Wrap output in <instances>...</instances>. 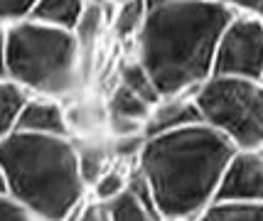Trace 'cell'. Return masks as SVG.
<instances>
[{"label": "cell", "instance_id": "6da1fadb", "mask_svg": "<svg viewBox=\"0 0 263 221\" xmlns=\"http://www.w3.org/2000/svg\"><path fill=\"white\" fill-rule=\"evenodd\" d=\"M236 12L219 0L153 8L136 39V57L153 74L162 98L190 96L214 76L217 49Z\"/></svg>", "mask_w": 263, "mask_h": 221}, {"label": "cell", "instance_id": "7a4b0ae2", "mask_svg": "<svg viewBox=\"0 0 263 221\" xmlns=\"http://www.w3.org/2000/svg\"><path fill=\"white\" fill-rule=\"evenodd\" d=\"M234 143L206 123L145 138L138 172L148 179L153 199L167 221H197L217 202Z\"/></svg>", "mask_w": 263, "mask_h": 221}, {"label": "cell", "instance_id": "3957f363", "mask_svg": "<svg viewBox=\"0 0 263 221\" xmlns=\"http://www.w3.org/2000/svg\"><path fill=\"white\" fill-rule=\"evenodd\" d=\"M3 194L40 221H69L86 202L79 148L71 138L10 133L0 138Z\"/></svg>", "mask_w": 263, "mask_h": 221}, {"label": "cell", "instance_id": "277c9868", "mask_svg": "<svg viewBox=\"0 0 263 221\" xmlns=\"http://www.w3.org/2000/svg\"><path fill=\"white\" fill-rule=\"evenodd\" d=\"M81 45L74 32L20 20L3 23V79L34 96L64 98L81 79Z\"/></svg>", "mask_w": 263, "mask_h": 221}, {"label": "cell", "instance_id": "5b68a950", "mask_svg": "<svg viewBox=\"0 0 263 221\" xmlns=\"http://www.w3.org/2000/svg\"><path fill=\"white\" fill-rule=\"evenodd\" d=\"M195 101L202 120L236 150H263V82L212 76L195 91Z\"/></svg>", "mask_w": 263, "mask_h": 221}, {"label": "cell", "instance_id": "8992f818", "mask_svg": "<svg viewBox=\"0 0 263 221\" xmlns=\"http://www.w3.org/2000/svg\"><path fill=\"white\" fill-rule=\"evenodd\" d=\"M214 76L263 82V17L236 15L217 49Z\"/></svg>", "mask_w": 263, "mask_h": 221}, {"label": "cell", "instance_id": "52a82bcc", "mask_svg": "<svg viewBox=\"0 0 263 221\" xmlns=\"http://www.w3.org/2000/svg\"><path fill=\"white\" fill-rule=\"evenodd\" d=\"M217 202H263V150H236L224 170Z\"/></svg>", "mask_w": 263, "mask_h": 221}, {"label": "cell", "instance_id": "ba28073f", "mask_svg": "<svg viewBox=\"0 0 263 221\" xmlns=\"http://www.w3.org/2000/svg\"><path fill=\"white\" fill-rule=\"evenodd\" d=\"M103 207H106L108 221H165L153 199L148 179L138 170L130 175L128 192H123L118 199L103 204Z\"/></svg>", "mask_w": 263, "mask_h": 221}, {"label": "cell", "instance_id": "9c48e42d", "mask_svg": "<svg viewBox=\"0 0 263 221\" xmlns=\"http://www.w3.org/2000/svg\"><path fill=\"white\" fill-rule=\"evenodd\" d=\"M204 123L202 113L197 108L195 93L190 96H170L162 98L160 104L153 108L148 123H145V138H155V135H165V133H175L187 126H197Z\"/></svg>", "mask_w": 263, "mask_h": 221}, {"label": "cell", "instance_id": "30bf717a", "mask_svg": "<svg viewBox=\"0 0 263 221\" xmlns=\"http://www.w3.org/2000/svg\"><path fill=\"white\" fill-rule=\"evenodd\" d=\"M17 133H32V135H54L69 138V118L57 98L32 96L30 106L25 108L23 118L17 120ZM12 130V133H15Z\"/></svg>", "mask_w": 263, "mask_h": 221}, {"label": "cell", "instance_id": "8fae6325", "mask_svg": "<svg viewBox=\"0 0 263 221\" xmlns=\"http://www.w3.org/2000/svg\"><path fill=\"white\" fill-rule=\"evenodd\" d=\"M86 5H89L86 0H40L27 20L74 32L84 10H86Z\"/></svg>", "mask_w": 263, "mask_h": 221}, {"label": "cell", "instance_id": "7c38bea8", "mask_svg": "<svg viewBox=\"0 0 263 221\" xmlns=\"http://www.w3.org/2000/svg\"><path fill=\"white\" fill-rule=\"evenodd\" d=\"M32 96V91H27L17 82L3 79V84H0V138L10 135L12 130L17 128V120L23 118Z\"/></svg>", "mask_w": 263, "mask_h": 221}, {"label": "cell", "instance_id": "4fadbf2b", "mask_svg": "<svg viewBox=\"0 0 263 221\" xmlns=\"http://www.w3.org/2000/svg\"><path fill=\"white\" fill-rule=\"evenodd\" d=\"M118 84L126 86V89H130V91L136 93V96H140L143 101H148L153 108L162 101L153 74L145 69V64H143L138 57L130 59V62H123V67L118 71Z\"/></svg>", "mask_w": 263, "mask_h": 221}, {"label": "cell", "instance_id": "5bb4252c", "mask_svg": "<svg viewBox=\"0 0 263 221\" xmlns=\"http://www.w3.org/2000/svg\"><path fill=\"white\" fill-rule=\"evenodd\" d=\"M108 118H123V120H136V123H148L150 113H153V106L148 101H143L140 96L126 89V86H116L111 96H108Z\"/></svg>", "mask_w": 263, "mask_h": 221}, {"label": "cell", "instance_id": "9a60e30c", "mask_svg": "<svg viewBox=\"0 0 263 221\" xmlns=\"http://www.w3.org/2000/svg\"><path fill=\"white\" fill-rule=\"evenodd\" d=\"M148 15H150L148 0H133V3L116 5L114 17H111V27H114L116 37H121V39H138L140 30L148 23Z\"/></svg>", "mask_w": 263, "mask_h": 221}, {"label": "cell", "instance_id": "2e32d148", "mask_svg": "<svg viewBox=\"0 0 263 221\" xmlns=\"http://www.w3.org/2000/svg\"><path fill=\"white\" fill-rule=\"evenodd\" d=\"M197 221H263V202H214Z\"/></svg>", "mask_w": 263, "mask_h": 221}, {"label": "cell", "instance_id": "e0dca14e", "mask_svg": "<svg viewBox=\"0 0 263 221\" xmlns=\"http://www.w3.org/2000/svg\"><path fill=\"white\" fill-rule=\"evenodd\" d=\"M106 25H111L108 10L101 8V5H86V10H84L79 25H77V30H74V35L79 39L81 49H89V47L99 39V35L103 32Z\"/></svg>", "mask_w": 263, "mask_h": 221}, {"label": "cell", "instance_id": "ac0fdd59", "mask_svg": "<svg viewBox=\"0 0 263 221\" xmlns=\"http://www.w3.org/2000/svg\"><path fill=\"white\" fill-rule=\"evenodd\" d=\"M77 148H79V163H81V172H84V179H86V185L91 189V185L103 175V172H108L111 167H108V150L101 148V145H96V143H77Z\"/></svg>", "mask_w": 263, "mask_h": 221}, {"label": "cell", "instance_id": "d6986e66", "mask_svg": "<svg viewBox=\"0 0 263 221\" xmlns=\"http://www.w3.org/2000/svg\"><path fill=\"white\" fill-rule=\"evenodd\" d=\"M128 185H130V175H126L123 170H108L103 172L96 182L91 185V194H93V202L99 204H108L118 199L123 192H128Z\"/></svg>", "mask_w": 263, "mask_h": 221}, {"label": "cell", "instance_id": "ffe728a7", "mask_svg": "<svg viewBox=\"0 0 263 221\" xmlns=\"http://www.w3.org/2000/svg\"><path fill=\"white\" fill-rule=\"evenodd\" d=\"M40 0H0V10H3V23H20L27 20L32 10L37 8Z\"/></svg>", "mask_w": 263, "mask_h": 221}, {"label": "cell", "instance_id": "44dd1931", "mask_svg": "<svg viewBox=\"0 0 263 221\" xmlns=\"http://www.w3.org/2000/svg\"><path fill=\"white\" fill-rule=\"evenodd\" d=\"M0 221H40V219L27 207H23L20 202L0 194Z\"/></svg>", "mask_w": 263, "mask_h": 221}, {"label": "cell", "instance_id": "7402d4cb", "mask_svg": "<svg viewBox=\"0 0 263 221\" xmlns=\"http://www.w3.org/2000/svg\"><path fill=\"white\" fill-rule=\"evenodd\" d=\"M145 148V135H128V138H114V152L116 157L123 160H138Z\"/></svg>", "mask_w": 263, "mask_h": 221}, {"label": "cell", "instance_id": "603a6c76", "mask_svg": "<svg viewBox=\"0 0 263 221\" xmlns=\"http://www.w3.org/2000/svg\"><path fill=\"white\" fill-rule=\"evenodd\" d=\"M69 221H108V214H106V207L99 202H84Z\"/></svg>", "mask_w": 263, "mask_h": 221}, {"label": "cell", "instance_id": "cb8c5ba5", "mask_svg": "<svg viewBox=\"0 0 263 221\" xmlns=\"http://www.w3.org/2000/svg\"><path fill=\"white\" fill-rule=\"evenodd\" d=\"M221 5H227L236 15H258L263 17V0H219Z\"/></svg>", "mask_w": 263, "mask_h": 221}, {"label": "cell", "instance_id": "d4e9b609", "mask_svg": "<svg viewBox=\"0 0 263 221\" xmlns=\"http://www.w3.org/2000/svg\"><path fill=\"white\" fill-rule=\"evenodd\" d=\"M172 3H190V0H148L150 10L153 8H160V5H172Z\"/></svg>", "mask_w": 263, "mask_h": 221}, {"label": "cell", "instance_id": "484cf974", "mask_svg": "<svg viewBox=\"0 0 263 221\" xmlns=\"http://www.w3.org/2000/svg\"><path fill=\"white\" fill-rule=\"evenodd\" d=\"M89 5H101V8H106L108 3H114V0H86Z\"/></svg>", "mask_w": 263, "mask_h": 221}, {"label": "cell", "instance_id": "4316f807", "mask_svg": "<svg viewBox=\"0 0 263 221\" xmlns=\"http://www.w3.org/2000/svg\"><path fill=\"white\" fill-rule=\"evenodd\" d=\"M116 5H123V3H133V0H114Z\"/></svg>", "mask_w": 263, "mask_h": 221}, {"label": "cell", "instance_id": "83f0119b", "mask_svg": "<svg viewBox=\"0 0 263 221\" xmlns=\"http://www.w3.org/2000/svg\"><path fill=\"white\" fill-rule=\"evenodd\" d=\"M165 221H167V219H165Z\"/></svg>", "mask_w": 263, "mask_h": 221}]
</instances>
